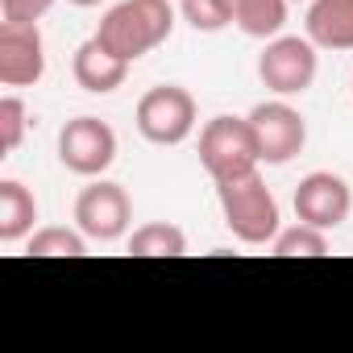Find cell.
<instances>
[{"label": "cell", "instance_id": "obj_6", "mask_svg": "<svg viewBox=\"0 0 353 353\" xmlns=\"http://www.w3.org/2000/svg\"><path fill=\"white\" fill-rule=\"evenodd\" d=\"M59 162L71 174L96 179L117 162V133L100 117H75L59 129Z\"/></svg>", "mask_w": 353, "mask_h": 353}, {"label": "cell", "instance_id": "obj_3", "mask_svg": "<svg viewBox=\"0 0 353 353\" xmlns=\"http://www.w3.org/2000/svg\"><path fill=\"white\" fill-rule=\"evenodd\" d=\"M200 162L212 174V183L258 170L262 150H258V133L250 117H212L200 129Z\"/></svg>", "mask_w": 353, "mask_h": 353}, {"label": "cell", "instance_id": "obj_21", "mask_svg": "<svg viewBox=\"0 0 353 353\" xmlns=\"http://www.w3.org/2000/svg\"><path fill=\"white\" fill-rule=\"evenodd\" d=\"M71 5H79V9H92V5H100V0H71Z\"/></svg>", "mask_w": 353, "mask_h": 353}, {"label": "cell", "instance_id": "obj_8", "mask_svg": "<svg viewBox=\"0 0 353 353\" xmlns=\"http://www.w3.org/2000/svg\"><path fill=\"white\" fill-rule=\"evenodd\" d=\"M353 212V192L341 174L332 170H312L299 179L295 188V216L303 225H316V229H341Z\"/></svg>", "mask_w": 353, "mask_h": 353}, {"label": "cell", "instance_id": "obj_12", "mask_svg": "<svg viewBox=\"0 0 353 353\" xmlns=\"http://www.w3.org/2000/svg\"><path fill=\"white\" fill-rule=\"evenodd\" d=\"M303 34L316 50H353V0H312Z\"/></svg>", "mask_w": 353, "mask_h": 353}, {"label": "cell", "instance_id": "obj_14", "mask_svg": "<svg viewBox=\"0 0 353 353\" xmlns=\"http://www.w3.org/2000/svg\"><path fill=\"white\" fill-rule=\"evenodd\" d=\"M129 254L133 258H183L188 254V233L170 221H150L129 233Z\"/></svg>", "mask_w": 353, "mask_h": 353}, {"label": "cell", "instance_id": "obj_4", "mask_svg": "<svg viewBox=\"0 0 353 353\" xmlns=\"http://www.w3.org/2000/svg\"><path fill=\"white\" fill-rule=\"evenodd\" d=\"M133 125L150 145H183L196 129V100L179 83H158L137 100Z\"/></svg>", "mask_w": 353, "mask_h": 353}, {"label": "cell", "instance_id": "obj_17", "mask_svg": "<svg viewBox=\"0 0 353 353\" xmlns=\"http://www.w3.org/2000/svg\"><path fill=\"white\" fill-rule=\"evenodd\" d=\"M274 245V254L279 258H320V254H328V237H324V229H316V225H291V229H279V237L270 241Z\"/></svg>", "mask_w": 353, "mask_h": 353}, {"label": "cell", "instance_id": "obj_16", "mask_svg": "<svg viewBox=\"0 0 353 353\" xmlns=\"http://www.w3.org/2000/svg\"><path fill=\"white\" fill-rule=\"evenodd\" d=\"M30 254L34 258H83L88 254V237L79 229L50 225V229H38L30 237Z\"/></svg>", "mask_w": 353, "mask_h": 353}, {"label": "cell", "instance_id": "obj_19", "mask_svg": "<svg viewBox=\"0 0 353 353\" xmlns=\"http://www.w3.org/2000/svg\"><path fill=\"white\" fill-rule=\"evenodd\" d=\"M26 121H30V112H26L21 96H5V100H0V150H5V154H13L21 145Z\"/></svg>", "mask_w": 353, "mask_h": 353}, {"label": "cell", "instance_id": "obj_18", "mask_svg": "<svg viewBox=\"0 0 353 353\" xmlns=\"http://www.w3.org/2000/svg\"><path fill=\"white\" fill-rule=\"evenodd\" d=\"M179 13L192 30L216 34V30L233 26V0H179Z\"/></svg>", "mask_w": 353, "mask_h": 353}, {"label": "cell", "instance_id": "obj_15", "mask_svg": "<svg viewBox=\"0 0 353 353\" xmlns=\"http://www.w3.org/2000/svg\"><path fill=\"white\" fill-rule=\"evenodd\" d=\"M287 21V0H233V26L250 38H279Z\"/></svg>", "mask_w": 353, "mask_h": 353}, {"label": "cell", "instance_id": "obj_11", "mask_svg": "<svg viewBox=\"0 0 353 353\" xmlns=\"http://www.w3.org/2000/svg\"><path fill=\"white\" fill-rule=\"evenodd\" d=\"M71 75H75V83H79L83 92H92V96H108V92H117V88L125 83L129 63L117 59L100 38H88L83 46H75Z\"/></svg>", "mask_w": 353, "mask_h": 353}, {"label": "cell", "instance_id": "obj_7", "mask_svg": "<svg viewBox=\"0 0 353 353\" xmlns=\"http://www.w3.org/2000/svg\"><path fill=\"white\" fill-rule=\"evenodd\" d=\"M133 221L129 192L112 179H96L75 196V229L88 241H117Z\"/></svg>", "mask_w": 353, "mask_h": 353}, {"label": "cell", "instance_id": "obj_13", "mask_svg": "<svg viewBox=\"0 0 353 353\" xmlns=\"http://www.w3.org/2000/svg\"><path fill=\"white\" fill-rule=\"evenodd\" d=\"M34 221H38L34 192L17 179H0V241L5 245L21 241L26 233H34Z\"/></svg>", "mask_w": 353, "mask_h": 353}, {"label": "cell", "instance_id": "obj_2", "mask_svg": "<svg viewBox=\"0 0 353 353\" xmlns=\"http://www.w3.org/2000/svg\"><path fill=\"white\" fill-rule=\"evenodd\" d=\"M216 200H221L229 233L241 245H266L279 237V200L258 170L237 174V179H221Z\"/></svg>", "mask_w": 353, "mask_h": 353}, {"label": "cell", "instance_id": "obj_20", "mask_svg": "<svg viewBox=\"0 0 353 353\" xmlns=\"http://www.w3.org/2000/svg\"><path fill=\"white\" fill-rule=\"evenodd\" d=\"M59 0H0V21H21V26H38Z\"/></svg>", "mask_w": 353, "mask_h": 353}, {"label": "cell", "instance_id": "obj_9", "mask_svg": "<svg viewBox=\"0 0 353 353\" xmlns=\"http://www.w3.org/2000/svg\"><path fill=\"white\" fill-rule=\"evenodd\" d=\"M250 125L258 133V150H262V162L266 166H283L291 162L303 141H307V121L299 117V108L283 104V100H270V104H258L250 112Z\"/></svg>", "mask_w": 353, "mask_h": 353}, {"label": "cell", "instance_id": "obj_1", "mask_svg": "<svg viewBox=\"0 0 353 353\" xmlns=\"http://www.w3.org/2000/svg\"><path fill=\"white\" fill-rule=\"evenodd\" d=\"M174 30V9L166 0H121L100 17L96 38L125 63H137L141 54L158 50Z\"/></svg>", "mask_w": 353, "mask_h": 353}, {"label": "cell", "instance_id": "obj_10", "mask_svg": "<svg viewBox=\"0 0 353 353\" xmlns=\"http://www.w3.org/2000/svg\"><path fill=\"white\" fill-rule=\"evenodd\" d=\"M46 75V42L38 26L0 21V83L34 88Z\"/></svg>", "mask_w": 353, "mask_h": 353}, {"label": "cell", "instance_id": "obj_5", "mask_svg": "<svg viewBox=\"0 0 353 353\" xmlns=\"http://www.w3.org/2000/svg\"><path fill=\"white\" fill-rule=\"evenodd\" d=\"M320 59H316V42L303 34H279L266 42V50L258 54V79L274 92V96H299L316 83Z\"/></svg>", "mask_w": 353, "mask_h": 353}]
</instances>
